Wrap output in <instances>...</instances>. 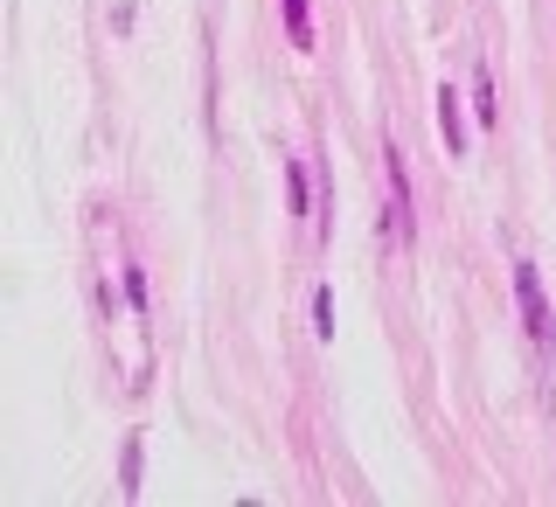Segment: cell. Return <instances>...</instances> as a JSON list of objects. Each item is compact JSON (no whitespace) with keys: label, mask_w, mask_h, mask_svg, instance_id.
I'll list each match as a JSON object with an SVG mask.
<instances>
[{"label":"cell","mask_w":556,"mask_h":507,"mask_svg":"<svg viewBox=\"0 0 556 507\" xmlns=\"http://www.w3.org/2000/svg\"><path fill=\"white\" fill-rule=\"evenodd\" d=\"M515 300H521V327H529L535 341H549V300H543L535 265H515Z\"/></svg>","instance_id":"1"},{"label":"cell","mask_w":556,"mask_h":507,"mask_svg":"<svg viewBox=\"0 0 556 507\" xmlns=\"http://www.w3.org/2000/svg\"><path fill=\"white\" fill-rule=\"evenodd\" d=\"M286 28H292V42H313V22H306V0H286Z\"/></svg>","instance_id":"3"},{"label":"cell","mask_w":556,"mask_h":507,"mask_svg":"<svg viewBox=\"0 0 556 507\" xmlns=\"http://www.w3.org/2000/svg\"><path fill=\"white\" fill-rule=\"evenodd\" d=\"M439 126H445V147H452V153H459V147H466V139H459V104H452V91L439 98Z\"/></svg>","instance_id":"2"}]
</instances>
